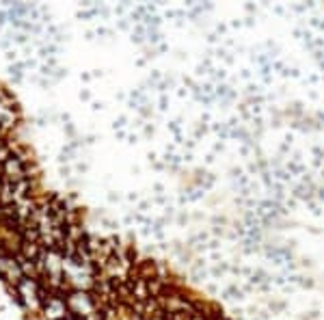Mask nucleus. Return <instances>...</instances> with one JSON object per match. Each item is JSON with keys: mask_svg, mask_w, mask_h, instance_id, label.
<instances>
[{"mask_svg": "<svg viewBox=\"0 0 324 320\" xmlns=\"http://www.w3.org/2000/svg\"><path fill=\"white\" fill-rule=\"evenodd\" d=\"M225 298H236V301H242V298H244V292L240 290L238 286H231V288H227V292H225Z\"/></svg>", "mask_w": 324, "mask_h": 320, "instance_id": "nucleus-1", "label": "nucleus"}, {"mask_svg": "<svg viewBox=\"0 0 324 320\" xmlns=\"http://www.w3.org/2000/svg\"><path fill=\"white\" fill-rule=\"evenodd\" d=\"M227 270H229L227 264H218V266L212 268V275H214V277H220V275H223V272H227Z\"/></svg>", "mask_w": 324, "mask_h": 320, "instance_id": "nucleus-2", "label": "nucleus"}, {"mask_svg": "<svg viewBox=\"0 0 324 320\" xmlns=\"http://www.w3.org/2000/svg\"><path fill=\"white\" fill-rule=\"evenodd\" d=\"M272 175H274V177H279V180H285V182H288V180H292V175H290L288 171H274Z\"/></svg>", "mask_w": 324, "mask_h": 320, "instance_id": "nucleus-3", "label": "nucleus"}, {"mask_svg": "<svg viewBox=\"0 0 324 320\" xmlns=\"http://www.w3.org/2000/svg\"><path fill=\"white\" fill-rule=\"evenodd\" d=\"M227 89H229L227 85H218V87H216V95H218V97H220V95H227V93H229Z\"/></svg>", "mask_w": 324, "mask_h": 320, "instance_id": "nucleus-4", "label": "nucleus"}, {"mask_svg": "<svg viewBox=\"0 0 324 320\" xmlns=\"http://www.w3.org/2000/svg\"><path fill=\"white\" fill-rule=\"evenodd\" d=\"M270 309H277V312H279V309H285V303H270Z\"/></svg>", "mask_w": 324, "mask_h": 320, "instance_id": "nucleus-5", "label": "nucleus"}, {"mask_svg": "<svg viewBox=\"0 0 324 320\" xmlns=\"http://www.w3.org/2000/svg\"><path fill=\"white\" fill-rule=\"evenodd\" d=\"M259 290H262V292H268V290H270V283H262V286H259Z\"/></svg>", "mask_w": 324, "mask_h": 320, "instance_id": "nucleus-6", "label": "nucleus"}, {"mask_svg": "<svg viewBox=\"0 0 324 320\" xmlns=\"http://www.w3.org/2000/svg\"><path fill=\"white\" fill-rule=\"evenodd\" d=\"M214 76H216L218 80H223V78H225V71H223V69H220V71H216V74H214Z\"/></svg>", "mask_w": 324, "mask_h": 320, "instance_id": "nucleus-7", "label": "nucleus"}, {"mask_svg": "<svg viewBox=\"0 0 324 320\" xmlns=\"http://www.w3.org/2000/svg\"><path fill=\"white\" fill-rule=\"evenodd\" d=\"M123 123H125V119H123V117H121V119H119V121H115V128H121Z\"/></svg>", "mask_w": 324, "mask_h": 320, "instance_id": "nucleus-8", "label": "nucleus"}, {"mask_svg": "<svg viewBox=\"0 0 324 320\" xmlns=\"http://www.w3.org/2000/svg\"><path fill=\"white\" fill-rule=\"evenodd\" d=\"M318 199H320V201H324V188H320V190H318Z\"/></svg>", "mask_w": 324, "mask_h": 320, "instance_id": "nucleus-9", "label": "nucleus"}]
</instances>
